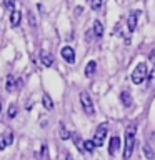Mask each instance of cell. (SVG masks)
Wrapping results in <instances>:
<instances>
[{"label":"cell","instance_id":"obj_1","mask_svg":"<svg viewBox=\"0 0 155 160\" xmlns=\"http://www.w3.org/2000/svg\"><path fill=\"white\" fill-rule=\"evenodd\" d=\"M147 75H148V70H147V63H138L137 67L133 68V72H132V82L135 85H140L143 82L145 78H147Z\"/></svg>","mask_w":155,"mask_h":160},{"label":"cell","instance_id":"obj_2","mask_svg":"<svg viewBox=\"0 0 155 160\" xmlns=\"http://www.w3.org/2000/svg\"><path fill=\"white\" fill-rule=\"evenodd\" d=\"M107 132H108V125L103 123L95 130V135H93V142H95V147H102L103 145V140L107 137Z\"/></svg>","mask_w":155,"mask_h":160},{"label":"cell","instance_id":"obj_3","mask_svg":"<svg viewBox=\"0 0 155 160\" xmlns=\"http://www.w3.org/2000/svg\"><path fill=\"white\" fill-rule=\"evenodd\" d=\"M80 103H82L83 110H85L88 115H93V113H95L93 102H92V98H90V95H88L87 92H80Z\"/></svg>","mask_w":155,"mask_h":160},{"label":"cell","instance_id":"obj_4","mask_svg":"<svg viewBox=\"0 0 155 160\" xmlns=\"http://www.w3.org/2000/svg\"><path fill=\"white\" fill-rule=\"evenodd\" d=\"M125 150H123V158L128 160L132 157V152H133V147H135V135H125Z\"/></svg>","mask_w":155,"mask_h":160},{"label":"cell","instance_id":"obj_5","mask_svg":"<svg viewBox=\"0 0 155 160\" xmlns=\"http://www.w3.org/2000/svg\"><path fill=\"white\" fill-rule=\"evenodd\" d=\"M60 53H62V58H63L67 63H73V62H75V50H73L72 47H63Z\"/></svg>","mask_w":155,"mask_h":160},{"label":"cell","instance_id":"obj_6","mask_svg":"<svg viewBox=\"0 0 155 160\" xmlns=\"http://www.w3.org/2000/svg\"><path fill=\"white\" fill-rule=\"evenodd\" d=\"M138 10H135V12H132L128 15V18H127V28H128V32H133L135 27H137V20H138Z\"/></svg>","mask_w":155,"mask_h":160},{"label":"cell","instance_id":"obj_7","mask_svg":"<svg viewBox=\"0 0 155 160\" xmlns=\"http://www.w3.org/2000/svg\"><path fill=\"white\" fill-rule=\"evenodd\" d=\"M118 148H120V138L117 137V135H115V137L110 138V143H108V153L113 157V155L118 152Z\"/></svg>","mask_w":155,"mask_h":160},{"label":"cell","instance_id":"obj_8","mask_svg":"<svg viewBox=\"0 0 155 160\" xmlns=\"http://www.w3.org/2000/svg\"><path fill=\"white\" fill-rule=\"evenodd\" d=\"M20 18H22V12L13 8V10H12V15H10V25H12V27H18Z\"/></svg>","mask_w":155,"mask_h":160},{"label":"cell","instance_id":"obj_9","mask_svg":"<svg viewBox=\"0 0 155 160\" xmlns=\"http://www.w3.org/2000/svg\"><path fill=\"white\" fill-rule=\"evenodd\" d=\"M120 100H122V103L125 105V107H130L133 102V98H132V93L127 92V90H123L122 93H120Z\"/></svg>","mask_w":155,"mask_h":160},{"label":"cell","instance_id":"obj_10","mask_svg":"<svg viewBox=\"0 0 155 160\" xmlns=\"http://www.w3.org/2000/svg\"><path fill=\"white\" fill-rule=\"evenodd\" d=\"M93 33H95V37H97V38H100L103 35V25H102L100 20H95V22H93Z\"/></svg>","mask_w":155,"mask_h":160},{"label":"cell","instance_id":"obj_11","mask_svg":"<svg viewBox=\"0 0 155 160\" xmlns=\"http://www.w3.org/2000/svg\"><path fill=\"white\" fill-rule=\"evenodd\" d=\"M15 83H17L15 77L13 75H8V77L5 78V90H7V92H12V90L15 88Z\"/></svg>","mask_w":155,"mask_h":160},{"label":"cell","instance_id":"obj_12","mask_svg":"<svg viewBox=\"0 0 155 160\" xmlns=\"http://www.w3.org/2000/svg\"><path fill=\"white\" fill-rule=\"evenodd\" d=\"M42 105H43V108H47V110H53V100L48 97V93L42 95Z\"/></svg>","mask_w":155,"mask_h":160},{"label":"cell","instance_id":"obj_13","mask_svg":"<svg viewBox=\"0 0 155 160\" xmlns=\"http://www.w3.org/2000/svg\"><path fill=\"white\" fill-rule=\"evenodd\" d=\"M95 68H97L95 60H90V62L85 65V75H87V77H92V75L95 73Z\"/></svg>","mask_w":155,"mask_h":160},{"label":"cell","instance_id":"obj_14","mask_svg":"<svg viewBox=\"0 0 155 160\" xmlns=\"http://www.w3.org/2000/svg\"><path fill=\"white\" fill-rule=\"evenodd\" d=\"M40 60H42L43 67H52V65H53V57H52V55H48V53H42V55H40Z\"/></svg>","mask_w":155,"mask_h":160},{"label":"cell","instance_id":"obj_15","mask_svg":"<svg viewBox=\"0 0 155 160\" xmlns=\"http://www.w3.org/2000/svg\"><path fill=\"white\" fill-rule=\"evenodd\" d=\"M82 147L85 152H93V148H95V142H93V138L92 140H83V143H82Z\"/></svg>","mask_w":155,"mask_h":160},{"label":"cell","instance_id":"obj_16","mask_svg":"<svg viewBox=\"0 0 155 160\" xmlns=\"http://www.w3.org/2000/svg\"><path fill=\"white\" fill-rule=\"evenodd\" d=\"M60 138L62 140H68L70 138V132H67V128H65L63 123H60Z\"/></svg>","mask_w":155,"mask_h":160},{"label":"cell","instance_id":"obj_17","mask_svg":"<svg viewBox=\"0 0 155 160\" xmlns=\"http://www.w3.org/2000/svg\"><path fill=\"white\" fill-rule=\"evenodd\" d=\"M17 110H18V108H17V105H15V103L10 105V108H8V112H7V117H8V118H15V115H17Z\"/></svg>","mask_w":155,"mask_h":160},{"label":"cell","instance_id":"obj_18","mask_svg":"<svg viewBox=\"0 0 155 160\" xmlns=\"http://www.w3.org/2000/svg\"><path fill=\"white\" fill-rule=\"evenodd\" d=\"M135 132H137V123H130L125 130V135H135Z\"/></svg>","mask_w":155,"mask_h":160},{"label":"cell","instance_id":"obj_19","mask_svg":"<svg viewBox=\"0 0 155 160\" xmlns=\"http://www.w3.org/2000/svg\"><path fill=\"white\" fill-rule=\"evenodd\" d=\"M143 155H145V157H147V158H152V157H153L152 147H150L148 143H147V145H145V147H143Z\"/></svg>","mask_w":155,"mask_h":160},{"label":"cell","instance_id":"obj_20","mask_svg":"<svg viewBox=\"0 0 155 160\" xmlns=\"http://www.w3.org/2000/svg\"><path fill=\"white\" fill-rule=\"evenodd\" d=\"M3 135V138H5V142H7V145H12V142H13V133L12 132H5V133H2Z\"/></svg>","mask_w":155,"mask_h":160},{"label":"cell","instance_id":"obj_21","mask_svg":"<svg viewBox=\"0 0 155 160\" xmlns=\"http://www.w3.org/2000/svg\"><path fill=\"white\" fill-rule=\"evenodd\" d=\"M27 17H28V23H30V27H37V20H35L33 13H32V12H27Z\"/></svg>","mask_w":155,"mask_h":160},{"label":"cell","instance_id":"obj_22","mask_svg":"<svg viewBox=\"0 0 155 160\" xmlns=\"http://www.w3.org/2000/svg\"><path fill=\"white\" fill-rule=\"evenodd\" d=\"M102 2H103V0H92V3H90V5H92L93 10H98L100 7H102Z\"/></svg>","mask_w":155,"mask_h":160},{"label":"cell","instance_id":"obj_23","mask_svg":"<svg viewBox=\"0 0 155 160\" xmlns=\"http://www.w3.org/2000/svg\"><path fill=\"white\" fill-rule=\"evenodd\" d=\"M5 7H7L8 10H13V7H15V0H5Z\"/></svg>","mask_w":155,"mask_h":160},{"label":"cell","instance_id":"obj_24","mask_svg":"<svg viewBox=\"0 0 155 160\" xmlns=\"http://www.w3.org/2000/svg\"><path fill=\"white\" fill-rule=\"evenodd\" d=\"M8 145H7V142H5V138H3V135H0V150H5Z\"/></svg>","mask_w":155,"mask_h":160},{"label":"cell","instance_id":"obj_25","mask_svg":"<svg viewBox=\"0 0 155 160\" xmlns=\"http://www.w3.org/2000/svg\"><path fill=\"white\" fill-rule=\"evenodd\" d=\"M148 60H150L152 63H155V48L152 50V52H150V55H148Z\"/></svg>","mask_w":155,"mask_h":160},{"label":"cell","instance_id":"obj_26","mask_svg":"<svg viewBox=\"0 0 155 160\" xmlns=\"http://www.w3.org/2000/svg\"><path fill=\"white\" fill-rule=\"evenodd\" d=\"M148 80H150V82H155V67H153L152 72H150V75H148Z\"/></svg>","mask_w":155,"mask_h":160},{"label":"cell","instance_id":"obj_27","mask_svg":"<svg viewBox=\"0 0 155 160\" xmlns=\"http://www.w3.org/2000/svg\"><path fill=\"white\" fill-rule=\"evenodd\" d=\"M22 85H23V78L20 77V78H17V87L20 88V87H22Z\"/></svg>","mask_w":155,"mask_h":160},{"label":"cell","instance_id":"obj_28","mask_svg":"<svg viewBox=\"0 0 155 160\" xmlns=\"http://www.w3.org/2000/svg\"><path fill=\"white\" fill-rule=\"evenodd\" d=\"M45 155H47V145H43V147H42V157H45Z\"/></svg>","mask_w":155,"mask_h":160},{"label":"cell","instance_id":"obj_29","mask_svg":"<svg viewBox=\"0 0 155 160\" xmlns=\"http://www.w3.org/2000/svg\"><path fill=\"white\" fill-rule=\"evenodd\" d=\"M75 13H77V15L82 13V7H77V8H75Z\"/></svg>","mask_w":155,"mask_h":160},{"label":"cell","instance_id":"obj_30","mask_svg":"<svg viewBox=\"0 0 155 160\" xmlns=\"http://www.w3.org/2000/svg\"><path fill=\"white\" fill-rule=\"evenodd\" d=\"M0 112H2V100H0Z\"/></svg>","mask_w":155,"mask_h":160}]
</instances>
